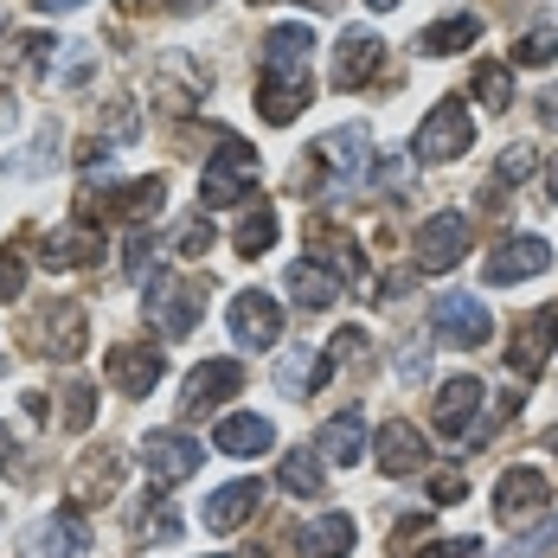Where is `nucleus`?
Masks as SVG:
<instances>
[{
    "label": "nucleus",
    "mask_w": 558,
    "mask_h": 558,
    "mask_svg": "<svg viewBox=\"0 0 558 558\" xmlns=\"http://www.w3.org/2000/svg\"><path fill=\"white\" fill-rule=\"evenodd\" d=\"M411 180H417V173H411V161H404V155H391L386 168H379V186H386V193H404Z\"/></svg>",
    "instance_id": "obj_42"
},
{
    "label": "nucleus",
    "mask_w": 558,
    "mask_h": 558,
    "mask_svg": "<svg viewBox=\"0 0 558 558\" xmlns=\"http://www.w3.org/2000/svg\"><path fill=\"white\" fill-rule=\"evenodd\" d=\"M282 219L270 213V206H251L244 219H238V231H231V244H238V257H264L270 244H277Z\"/></svg>",
    "instance_id": "obj_29"
},
{
    "label": "nucleus",
    "mask_w": 558,
    "mask_h": 558,
    "mask_svg": "<svg viewBox=\"0 0 558 558\" xmlns=\"http://www.w3.org/2000/svg\"><path fill=\"white\" fill-rule=\"evenodd\" d=\"M366 347H373L366 328H340V335L328 340V360H335V366H353V360H366Z\"/></svg>",
    "instance_id": "obj_38"
},
{
    "label": "nucleus",
    "mask_w": 558,
    "mask_h": 558,
    "mask_svg": "<svg viewBox=\"0 0 558 558\" xmlns=\"http://www.w3.org/2000/svg\"><path fill=\"white\" fill-rule=\"evenodd\" d=\"M199 456H206V449L193 444L186 430H155V437L142 444V469H148L155 488H180V482L199 475Z\"/></svg>",
    "instance_id": "obj_13"
},
{
    "label": "nucleus",
    "mask_w": 558,
    "mask_h": 558,
    "mask_svg": "<svg viewBox=\"0 0 558 558\" xmlns=\"http://www.w3.org/2000/svg\"><path fill=\"white\" fill-rule=\"evenodd\" d=\"M558 58V13L553 20H533L520 39H513V64H553Z\"/></svg>",
    "instance_id": "obj_30"
},
{
    "label": "nucleus",
    "mask_w": 558,
    "mask_h": 558,
    "mask_svg": "<svg viewBox=\"0 0 558 558\" xmlns=\"http://www.w3.org/2000/svg\"><path fill=\"white\" fill-rule=\"evenodd\" d=\"M553 270V244L546 238H533V231H520V238H501L495 251H488V264H482V277L507 289V282H533Z\"/></svg>",
    "instance_id": "obj_12"
},
{
    "label": "nucleus",
    "mask_w": 558,
    "mask_h": 558,
    "mask_svg": "<svg viewBox=\"0 0 558 558\" xmlns=\"http://www.w3.org/2000/svg\"><path fill=\"white\" fill-rule=\"evenodd\" d=\"M13 122H20V104H13V90H0V135H7Z\"/></svg>",
    "instance_id": "obj_46"
},
{
    "label": "nucleus",
    "mask_w": 558,
    "mask_h": 558,
    "mask_svg": "<svg viewBox=\"0 0 558 558\" xmlns=\"http://www.w3.org/2000/svg\"><path fill=\"white\" fill-rule=\"evenodd\" d=\"M225 322H231V340H238L244 353H264V347L282 340V302L264 295V289H238L231 308H225Z\"/></svg>",
    "instance_id": "obj_8"
},
{
    "label": "nucleus",
    "mask_w": 558,
    "mask_h": 558,
    "mask_svg": "<svg viewBox=\"0 0 558 558\" xmlns=\"http://www.w3.org/2000/svg\"><path fill=\"white\" fill-rule=\"evenodd\" d=\"M277 482L295 495V501H322V495H328V462H322V456H308V449H302V456H282Z\"/></svg>",
    "instance_id": "obj_28"
},
{
    "label": "nucleus",
    "mask_w": 558,
    "mask_h": 558,
    "mask_svg": "<svg viewBox=\"0 0 558 558\" xmlns=\"http://www.w3.org/2000/svg\"><path fill=\"white\" fill-rule=\"evenodd\" d=\"M213 244H219V231H213V219H206V213H199V219H186L180 231H173V251H180V257H206Z\"/></svg>",
    "instance_id": "obj_35"
},
{
    "label": "nucleus",
    "mask_w": 558,
    "mask_h": 558,
    "mask_svg": "<svg viewBox=\"0 0 558 558\" xmlns=\"http://www.w3.org/2000/svg\"><path fill=\"white\" fill-rule=\"evenodd\" d=\"M315 264L340 270V289H347V282H366V257H360V244H353V238H335V231H328V251H322Z\"/></svg>",
    "instance_id": "obj_32"
},
{
    "label": "nucleus",
    "mask_w": 558,
    "mask_h": 558,
    "mask_svg": "<svg viewBox=\"0 0 558 558\" xmlns=\"http://www.w3.org/2000/svg\"><path fill=\"white\" fill-rule=\"evenodd\" d=\"M462 488H469V482H462L456 469H444V475H430V501H437V507H444V501H456Z\"/></svg>",
    "instance_id": "obj_44"
},
{
    "label": "nucleus",
    "mask_w": 558,
    "mask_h": 558,
    "mask_svg": "<svg viewBox=\"0 0 558 558\" xmlns=\"http://www.w3.org/2000/svg\"><path fill=\"white\" fill-rule=\"evenodd\" d=\"M213 444H219V456H238V462H251V456L277 449V430H270V417H257V411H231V417H219Z\"/></svg>",
    "instance_id": "obj_24"
},
{
    "label": "nucleus",
    "mask_w": 558,
    "mask_h": 558,
    "mask_svg": "<svg viewBox=\"0 0 558 558\" xmlns=\"http://www.w3.org/2000/svg\"><path fill=\"white\" fill-rule=\"evenodd\" d=\"M238 391H244V366H238V360H206V366L186 373V386H180V411H186V417H206L213 404L238 398Z\"/></svg>",
    "instance_id": "obj_14"
},
{
    "label": "nucleus",
    "mask_w": 558,
    "mask_h": 558,
    "mask_svg": "<svg viewBox=\"0 0 558 558\" xmlns=\"http://www.w3.org/2000/svg\"><path fill=\"white\" fill-rule=\"evenodd\" d=\"M366 173H373V129H366V122H340V129H328V135L308 148L302 180H308L315 193H328V199H347V193L366 186Z\"/></svg>",
    "instance_id": "obj_2"
},
{
    "label": "nucleus",
    "mask_w": 558,
    "mask_h": 558,
    "mask_svg": "<svg viewBox=\"0 0 558 558\" xmlns=\"http://www.w3.org/2000/svg\"><path fill=\"white\" fill-rule=\"evenodd\" d=\"M173 13H193V7H206V0H168Z\"/></svg>",
    "instance_id": "obj_49"
},
{
    "label": "nucleus",
    "mask_w": 558,
    "mask_h": 558,
    "mask_svg": "<svg viewBox=\"0 0 558 558\" xmlns=\"http://www.w3.org/2000/svg\"><path fill=\"white\" fill-rule=\"evenodd\" d=\"M199 315H206V282L168 277V270L148 277V322H155V335L186 340L193 328H199Z\"/></svg>",
    "instance_id": "obj_4"
},
{
    "label": "nucleus",
    "mask_w": 558,
    "mask_h": 558,
    "mask_svg": "<svg viewBox=\"0 0 558 558\" xmlns=\"http://www.w3.org/2000/svg\"><path fill=\"white\" fill-rule=\"evenodd\" d=\"M482 411H488V386H482L475 373H456V379H444V386H437V404H430L437 430H444V437H456V444L482 430Z\"/></svg>",
    "instance_id": "obj_10"
},
{
    "label": "nucleus",
    "mask_w": 558,
    "mask_h": 558,
    "mask_svg": "<svg viewBox=\"0 0 558 558\" xmlns=\"http://www.w3.org/2000/svg\"><path fill=\"white\" fill-rule=\"evenodd\" d=\"M475 39H482V20H475V13H449V20H437V26L417 33V52L449 58V52H462V46H475Z\"/></svg>",
    "instance_id": "obj_27"
},
{
    "label": "nucleus",
    "mask_w": 558,
    "mask_h": 558,
    "mask_svg": "<svg viewBox=\"0 0 558 558\" xmlns=\"http://www.w3.org/2000/svg\"><path fill=\"white\" fill-rule=\"evenodd\" d=\"M373 456H379V469H386V475H424V469H430V444H424V430H417L411 417L379 424Z\"/></svg>",
    "instance_id": "obj_16"
},
{
    "label": "nucleus",
    "mask_w": 558,
    "mask_h": 558,
    "mask_svg": "<svg viewBox=\"0 0 558 558\" xmlns=\"http://www.w3.org/2000/svg\"><path fill=\"white\" fill-rule=\"evenodd\" d=\"M58 148H64V129L46 122V129H39V142H33V155H26V161H13V173H46L58 161Z\"/></svg>",
    "instance_id": "obj_36"
},
{
    "label": "nucleus",
    "mask_w": 558,
    "mask_h": 558,
    "mask_svg": "<svg viewBox=\"0 0 558 558\" xmlns=\"http://www.w3.org/2000/svg\"><path fill=\"white\" fill-rule=\"evenodd\" d=\"M20 558H90V520L77 507H58L20 533Z\"/></svg>",
    "instance_id": "obj_7"
},
{
    "label": "nucleus",
    "mask_w": 558,
    "mask_h": 558,
    "mask_svg": "<svg viewBox=\"0 0 558 558\" xmlns=\"http://www.w3.org/2000/svg\"><path fill=\"white\" fill-rule=\"evenodd\" d=\"M308 7H340V0H308Z\"/></svg>",
    "instance_id": "obj_52"
},
{
    "label": "nucleus",
    "mask_w": 558,
    "mask_h": 558,
    "mask_svg": "<svg viewBox=\"0 0 558 558\" xmlns=\"http://www.w3.org/2000/svg\"><path fill=\"white\" fill-rule=\"evenodd\" d=\"M462 251H469V219H462V213H430V219L411 231V264H417L424 277L456 270Z\"/></svg>",
    "instance_id": "obj_6"
},
{
    "label": "nucleus",
    "mask_w": 558,
    "mask_h": 558,
    "mask_svg": "<svg viewBox=\"0 0 558 558\" xmlns=\"http://www.w3.org/2000/svg\"><path fill=\"white\" fill-rule=\"evenodd\" d=\"M353 539H360L353 513L328 507V513H315V520L295 533V553H302V558H347V553H353Z\"/></svg>",
    "instance_id": "obj_22"
},
{
    "label": "nucleus",
    "mask_w": 558,
    "mask_h": 558,
    "mask_svg": "<svg viewBox=\"0 0 558 558\" xmlns=\"http://www.w3.org/2000/svg\"><path fill=\"white\" fill-rule=\"evenodd\" d=\"M533 110H539L546 129H558V84H553V90H539V104H533Z\"/></svg>",
    "instance_id": "obj_45"
},
{
    "label": "nucleus",
    "mask_w": 558,
    "mask_h": 558,
    "mask_svg": "<svg viewBox=\"0 0 558 558\" xmlns=\"http://www.w3.org/2000/svg\"><path fill=\"white\" fill-rule=\"evenodd\" d=\"M257 507H264V482H251V475L244 482H225V488L206 495V533H238Z\"/></svg>",
    "instance_id": "obj_23"
},
{
    "label": "nucleus",
    "mask_w": 558,
    "mask_h": 558,
    "mask_svg": "<svg viewBox=\"0 0 558 558\" xmlns=\"http://www.w3.org/2000/svg\"><path fill=\"white\" fill-rule=\"evenodd\" d=\"M553 347H558V302H546V308H533L526 322H513L507 366H513L520 379H539V373H546V360H553Z\"/></svg>",
    "instance_id": "obj_11"
},
{
    "label": "nucleus",
    "mask_w": 558,
    "mask_h": 558,
    "mask_svg": "<svg viewBox=\"0 0 558 558\" xmlns=\"http://www.w3.org/2000/svg\"><path fill=\"white\" fill-rule=\"evenodd\" d=\"M430 328H437V340H449V347H488L495 315H488V302H482V295L449 289V295L430 302Z\"/></svg>",
    "instance_id": "obj_9"
},
{
    "label": "nucleus",
    "mask_w": 558,
    "mask_h": 558,
    "mask_svg": "<svg viewBox=\"0 0 558 558\" xmlns=\"http://www.w3.org/2000/svg\"><path fill=\"white\" fill-rule=\"evenodd\" d=\"M308 104H315V33L302 20H282L264 33L257 52V116L270 129H289Z\"/></svg>",
    "instance_id": "obj_1"
},
{
    "label": "nucleus",
    "mask_w": 558,
    "mask_h": 558,
    "mask_svg": "<svg viewBox=\"0 0 558 558\" xmlns=\"http://www.w3.org/2000/svg\"><path fill=\"white\" fill-rule=\"evenodd\" d=\"M366 449H373V430H366V417H360V411H335V417L315 430V456H322V462H335V469H353Z\"/></svg>",
    "instance_id": "obj_21"
},
{
    "label": "nucleus",
    "mask_w": 558,
    "mask_h": 558,
    "mask_svg": "<svg viewBox=\"0 0 558 558\" xmlns=\"http://www.w3.org/2000/svg\"><path fill=\"white\" fill-rule=\"evenodd\" d=\"M161 373H168V353H155V347H110L104 353V379L122 398H148L161 386Z\"/></svg>",
    "instance_id": "obj_15"
},
{
    "label": "nucleus",
    "mask_w": 558,
    "mask_h": 558,
    "mask_svg": "<svg viewBox=\"0 0 558 558\" xmlns=\"http://www.w3.org/2000/svg\"><path fill=\"white\" fill-rule=\"evenodd\" d=\"M379 64H386V39L379 33H360V26H347L335 46V90H360L366 77H379Z\"/></svg>",
    "instance_id": "obj_17"
},
{
    "label": "nucleus",
    "mask_w": 558,
    "mask_h": 558,
    "mask_svg": "<svg viewBox=\"0 0 558 558\" xmlns=\"http://www.w3.org/2000/svg\"><path fill=\"white\" fill-rule=\"evenodd\" d=\"M539 507H553V482H546L539 469H507L501 482H495V513H501L507 526L533 520Z\"/></svg>",
    "instance_id": "obj_18"
},
{
    "label": "nucleus",
    "mask_w": 558,
    "mask_h": 558,
    "mask_svg": "<svg viewBox=\"0 0 558 558\" xmlns=\"http://www.w3.org/2000/svg\"><path fill=\"white\" fill-rule=\"evenodd\" d=\"M58 404H64V424H71V430H90V417H97V386H90V379H71Z\"/></svg>",
    "instance_id": "obj_34"
},
{
    "label": "nucleus",
    "mask_w": 558,
    "mask_h": 558,
    "mask_svg": "<svg viewBox=\"0 0 558 558\" xmlns=\"http://www.w3.org/2000/svg\"><path fill=\"white\" fill-rule=\"evenodd\" d=\"M20 289H26V264L0 257V302H20Z\"/></svg>",
    "instance_id": "obj_43"
},
{
    "label": "nucleus",
    "mask_w": 558,
    "mask_h": 558,
    "mask_svg": "<svg viewBox=\"0 0 558 558\" xmlns=\"http://www.w3.org/2000/svg\"><path fill=\"white\" fill-rule=\"evenodd\" d=\"M257 173H264L257 148H244V142H225L219 155L206 161V173H199V213H225V206H244V199L257 193Z\"/></svg>",
    "instance_id": "obj_3"
},
{
    "label": "nucleus",
    "mask_w": 558,
    "mask_h": 558,
    "mask_svg": "<svg viewBox=\"0 0 558 558\" xmlns=\"http://www.w3.org/2000/svg\"><path fill=\"white\" fill-rule=\"evenodd\" d=\"M97 251H104V238L77 219V225H58L52 238L39 244V264L46 270H84V264H97Z\"/></svg>",
    "instance_id": "obj_26"
},
{
    "label": "nucleus",
    "mask_w": 558,
    "mask_h": 558,
    "mask_svg": "<svg viewBox=\"0 0 558 558\" xmlns=\"http://www.w3.org/2000/svg\"><path fill=\"white\" fill-rule=\"evenodd\" d=\"M366 7H373V13H391V7H398V0H366Z\"/></svg>",
    "instance_id": "obj_50"
},
{
    "label": "nucleus",
    "mask_w": 558,
    "mask_h": 558,
    "mask_svg": "<svg viewBox=\"0 0 558 558\" xmlns=\"http://www.w3.org/2000/svg\"><path fill=\"white\" fill-rule=\"evenodd\" d=\"M398 379H404V386H424V379H430V353H424V347H404V353H398Z\"/></svg>",
    "instance_id": "obj_40"
},
{
    "label": "nucleus",
    "mask_w": 558,
    "mask_h": 558,
    "mask_svg": "<svg viewBox=\"0 0 558 558\" xmlns=\"http://www.w3.org/2000/svg\"><path fill=\"white\" fill-rule=\"evenodd\" d=\"M135 539H180V513H168V501H142V513H135Z\"/></svg>",
    "instance_id": "obj_33"
},
{
    "label": "nucleus",
    "mask_w": 558,
    "mask_h": 558,
    "mask_svg": "<svg viewBox=\"0 0 558 558\" xmlns=\"http://www.w3.org/2000/svg\"><path fill=\"white\" fill-rule=\"evenodd\" d=\"M469 148H475V116L462 110V97H444L437 110L417 122V135H411V155L417 161H456Z\"/></svg>",
    "instance_id": "obj_5"
},
{
    "label": "nucleus",
    "mask_w": 558,
    "mask_h": 558,
    "mask_svg": "<svg viewBox=\"0 0 558 558\" xmlns=\"http://www.w3.org/2000/svg\"><path fill=\"white\" fill-rule=\"evenodd\" d=\"M546 449H553V456H558V430H553V437H546Z\"/></svg>",
    "instance_id": "obj_51"
},
{
    "label": "nucleus",
    "mask_w": 558,
    "mask_h": 558,
    "mask_svg": "<svg viewBox=\"0 0 558 558\" xmlns=\"http://www.w3.org/2000/svg\"><path fill=\"white\" fill-rule=\"evenodd\" d=\"M289 295H295V308H308V315H328L340 302V277L328 270V264H315V257H295L289 264Z\"/></svg>",
    "instance_id": "obj_25"
},
{
    "label": "nucleus",
    "mask_w": 558,
    "mask_h": 558,
    "mask_svg": "<svg viewBox=\"0 0 558 558\" xmlns=\"http://www.w3.org/2000/svg\"><path fill=\"white\" fill-rule=\"evenodd\" d=\"M39 347H46V360H77L84 347H90V322H84V308L77 302H52L46 315H39Z\"/></svg>",
    "instance_id": "obj_20"
},
{
    "label": "nucleus",
    "mask_w": 558,
    "mask_h": 558,
    "mask_svg": "<svg viewBox=\"0 0 558 558\" xmlns=\"http://www.w3.org/2000/svg\"><path fill=\"white\" fill-rule=\"evenodd\" d=\"M122 270L135 282H148V270H155V231L142 225V231H129V257H122Z\"/></svg>",
    "instance_id": "obj_37"
},
{
    "label": "nucleus",
    "mask_w": 558,
    "mask_h": 558,
    "mask_svg": "<svg viewBox=\"0 0 558 558\" xmlns=\"http://www.w3.org/2000/svg\"><path fill=\"white\" fill-rule=\"evenodd\" d=\"M475 553H482V539L462 533V539H437V546H424L417 558H475Z\"/></svg>",
    "instance_id": "obj_41"
},
{
    "label": "nucleus",
    "mask_w": 558,
    "mask_h": 558,
    "mask_svg": "<svg viewBox=\"0 0 558 558\" xmlns=\"http://www.w3.org/2000/svg\"><path fill=\"white\" fill-rule=\"evenodd\" d=\"M328 373H335L328 347H289V353L277 360V391L282 398H295V404H308L315 391L328 386Z\"/></svg>",
    "instance_id": "obj_19"
},
{
    "label": "nucleus",
    "mask_w": 558,
    "mask_h": 558,
    "mask_svg": "<svg viewBox=\"0 0 558 558\" xmlns=\"http://www.w3.org/2000/svg\"><path fill=\"white\" fill-rule=\"evenodd\" d=\"M46 13H71V7H84V0H39Z\"/></svg>",
    "instance_id": "obj_47"
},
{
    "label": "nucleus",
    "mask_w": 558,
    "mask_h": 558,
    "mask_svg": "<svg viewBox=\"0 0 558 558\" xmlns=\"http://www.w3.org/2000/svg\"><path fill=\"white\" fill-rule=\"evenodd\" d=\"M546 193H553V206H558V161L546 168Z\"/></svg>",
    "instance_id": "obj_48"
},
{
    "label": "nucleus",
    "mask_w": 558,
    "mask_h": 558,
    "mask_svg": "<svg viewBox=\"0 0 558 558\" xmlns=\"http://www.w3.org/2000/svg\"><path fill=\"white\" fill-rule=\"evenodd\" d=\"M469 90H475L488 110H507V104H513V64H475Z\"/></svg>",
    "instance_id": "obj_31"
},
{
    "label": "nucleus",
    "mask_w": 558,
    "mask_h": 558,
    "mask_svg": "<svg viewBox=\"0 0 558 558\" xmlns=\"http://www.w3.org/2000/svg\"><path fill=\"white\" fill-rule=\"evenodd\" d=\"M526 173H533V155L526 148H507L501 161H495V186H520Z\"/></svg>",
    "instance_id": "obj_39"
}]
</instances>
